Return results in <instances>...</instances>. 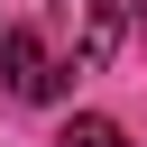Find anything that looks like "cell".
<instances>
[{"mask_svg": "<svg viewBox=\"0 0 147 147\" xmlns=\"http://www.w3.org/2000/svg\"><path fill=\"white\" fill-rule=\"evenodd\" d=\"M0 83H9V101H55L64 64H55V46L37 28H0Z\"/></svg>", "mask_w": 147, "mask_h": 147, "instance_id": "6da1fadb", "label": "cell"}, {"mask_svg": "<svg viewBox=\"0 0 147 147\" xmlns=\"http://www.w3.org/2000/svg\"><path fill=\"white\" fill-rule=\"evenodd\" d=\"M64 147H129V129L101 119V110H83V119H64Z\"/></svg>", "mask_w": 147, "mask_h": 147, "instance_id": "7a4b0ae2", "label": "cell"}, {"mask_svg": "<svg viewBox=\"0 0 147 147\" xmlns=\"http://www.w3.org/2000/svg\"><path fill=\"white\" fill-rule=\"evenodd\" d=\"M119 18H129V28H138V37H147V0H119Z\"/></svg>", "mask_w": 147, "mask_h": 147, "instance_id": "3957f363", "label": "cell"}]
</instances>
